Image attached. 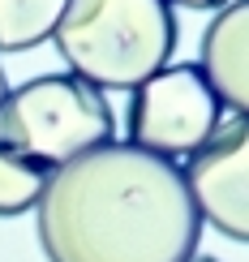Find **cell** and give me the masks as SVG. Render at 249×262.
<instances>
[{"mask_svg":"<svg viewBox=\"0 0 249 262\" xmlns=\"http://www.w3.org/2000/svg\"><path fill=\"white\" fill-rule=\"evenodd\" d=\"M198 236L185 168L133 142H103L52 168L39 198L48 262H189Z\"/></svg>","mask_w":249,"mask_h":262,"instance_id":"6da1fadb","label":"cell"},{"mask_svg":"<svg viewBox=\"0 0 249 262\" xmlns=\"http://www.w3.org/2000/svg\"><path fill=\"white\" fill-rule=\"evenodd\" d=\"M56 48L95 91H138L176 52V13L168 0H69Z\"/></svg>","mask_w":249,"mask_h":262,"instance_id":"7a4b0ae2","label":"cell"},{"mask_svg":"<svg viewBox=\"0 0 249 262\" xmlns=\"http://www.w3.org/2000/svg\"><path fill=\"white\" fill-rule=\"evenodd\" d=\"M116 116L103 91L73 73H43L5 95L0 103V142L26 150L30 159L60 168L86 150L112 142Z\"/></svg>","mask_w":249,"mask_h":262,"instance_id":"3957f363","label":"cell"},{"mask_svg":"<svg viewBox=\"0 0 249 262\" xmlns=\"http://www.w3.org/2000/svg\"><path fill=\"white\" fill-rule=\"evenodd\" d=\"M129 142L155 155H193L219 129V99L198 64H172L146 78L125 112Z\"/></svg>","mask_w":249,"mask_h":262,"instance_id":"277c9868","label":"cell"},{"mask_svg":"<svg viewBox=\"0 0 249 262\" xmlns=\"http://www.w3.org/2000/svg\"><path fill=\"white\" fill-rule=\"evenodd\" d=\"M185 181L202 220L249 245V116L219 125L193 150Z\"/></svg>","mask_w":249,"mask_h":262,"instance_id":"5b68a950","label":"cell"},{"mask_svg":"<svg viewBox=\"0 0 249 262\" xmlns=\"http://www.w3.org/2000/svg\"><path fill=\"white\" fill-rule=\"evenodd\" d=\"M202 78L215 99L249 116V0H228L202 35Z\"/></svg>","mask_w":249,"mask_h":262,"instance_id":"8992f818","label":"cell"},{"mask_svg":"<svg viewBox=\"0 0 249 262\" xmlns=\"http://www.w3.org/2000/svg\"><path fill=\"white\" fill-rule=\"evenodd\" d=\"M69 0H0V52H30L56 35Z\"/></svg>","mask_w":249,"mask_h":262,"instance_id":"52a82bcc","label":"cell"},{"mask_svg":"<svg viewBox=\"0 0 249 262\" xmlns=\"http://www.w3.org/2000/svg\"><path fill=\"white\" fill-rule=\"evenodd\" d=\"M48 181H52L48 163H39V159H30L26 150L0 142V220L26 215L30 206H39Z\"/></svg>","mask_w":249,"mask_h":262,"instance_id":"ba28073f","label":"cell"},{"mask_svg":"<svg viewBox=\"0 0 249 262\" xmlns=\"http://www.w3.org/2000/svg\"><path fill=\"white\" fill-rule=\"evenodd\" d=\"M168 5H185V9H223L228 0H168Z\"/></svg>","mask_w":249,"mask_h":262,"instance_id":"9c48e42d","label":"cell"},{"mask_svg":"<svg viewBox=\"0 0 249 262\" xmlns=\"http://www.w3.org/2000/svg\"><path fill=\"white\" fill-rule=\"evenodd\" d=\"M5 95H9V78H5V69H0V103H5Z\"/></svg>","mask_w":249,"mask_h":262,"instance_id":"30bf717a","label":"cell"},{"mask_svg":"<svg viewBox=\"0 0 249 262\" xmlns=\"http://www.w3.org/2000/svg\"><path fill=\"white\" fill-rule=\"evenodd\" d=\"M189 262H215V258H189Z\"/></svg>","mask_w":249,"mask_h":262,"instance_id":"8fae6325","label":"cell"}]
</instances>
